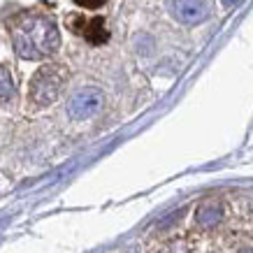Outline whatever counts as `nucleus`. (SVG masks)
Returning a JSON list of instances; mask_svg holds the SVG:
<instances>
[{"instance_id":"nucleus-1","label":"nucleus","mask_w":253,"mask_h":253,"mask_svg":"<svg viewBox=\"0 0 253 253\" xmlns=\"http://www.w3.org/2000/svg\"><path fill=\"white\" fill-rule=\"evenodd\" d=\"M14 51L26 61H40L51 56L61 44V33L49 16L28 14L12 26Z\"/></svg>"},{"instance_id":"nucleus-2","label":"nucleus","mask_w":253,"mask_h":253,"mask_svg":"<svg viewBox=\"0 0 253 253\" xmlns=\"http://www.w3.org/2000/svg\"><path fill=\"white\" fill-rule=\"evenodd\" d=\"M65 77H68V72L61 65H44V68H40L31 82V100L35 105H40V107L51 105L58 98V93H61L63 84H65Z\"/></svg>"},{"instance_id":"nucleus-3","label":"nucleus","mask_w":253,"mask_h":253,"mask_svg":"<svg viewBox=\"0 0 253 253\" xmlns=\"http://www.w3.org/2000/svg\"><path fill=\"white\" fill-rule=\"evenodd\" d=\"M102 102H105L102 91H98V88H82V91H77L70 98L68 114L75 121H84V119H91L93 114H98L102 109Z\"/></svg>"},{"instance_id":"nucleus-4","label":"nucleus","mask_w":253,"mask_h":253,"mask_svg":"<svg viewBox=\"0 0 253 253\" xmlns=\"http://www.w3.org/2000/svg\"><path fill=\"white\" fill-rule=\"evenodd\" d=\"M169 9H172V16L176 21L186 23V26L202 23L209 14L207 0H172Z\"/></svg>"},{"instance_id":"nucleus-5","label":"nucleus","mask_w":253,"mask_h":253,"mask_svg":"<svg viewBox=\"0 0 253 253\" xmlns=\"http://www.w3.org/2000/svg\"><path fill=\"white\" fill-rule=\"evenodd\" d=\"M70 26H72V31L79 33V35H84L91 44H102V42H107L109 40V33L105 28V19H82V16H72L70 19Z\"/></svg>"},{"instance_id":"nucleus-6","label":"nucleus","mask_w":253,"mask_h":253,"mask_svg":"<svg viewBox=\"0 0 253 253\" xmlns=\"http://www.w3.org/2000/svg\"><path fill=\"white\" fill-rule=\"evenodd\" d=\"M221 216H223V209L218 207V205H214V202H207L205 207H200L198 223L202 228H214L216 223L221 221Z\"/></svg>"},{"instance_id":"nucleus-7","label":"nucleus","mask_w":253,"mask_h":253,"mask_svg":"<svg viewBox=\"0 0 253 253\" xmlns=\"http://www.w3.org/2000/svg\"><path fill=\"white\" fill-rule=\"evenodd\" d=\"M12 95H14V84H12V77H9L7 68H0V102L12 100Z\"/></svg>"},{"instance_id":"nucleus-8","label":"nucleus","mask_w":253,"mask_h":253,"mask_svg":"<svg viewBox=\"0 0 253 253\" xmlns=\"http://www.w3.org/2000/svg\"><path fill=\"white\" fill-rule=\"evenodd\" d=\"M79 7H88V9H95V7H100V5H105L107 0H75Z\"/></svg>"},{"instance_id":"nucleus-9","label":"nucleus","mask_w":253,"mask_h":253,"mask_svg":"<svg viewBox=\"0 0 253 253\" xmlns=\"http://www.w3.org/2000/svg\"><path fill=\"white\" fill-rule=\"evenodd\" d=\"M239 0H223V5H225V7H232V5H237Z\"/></svg>"},{"instance_id":"nucleus-10","label":"nucleus","mask_w":253,"mask_h":253,"mask_svg":"<svg viewBox=\"0 0 253 253\" xmlns=\"http://www.w3.org/2000/svg\"><path fill=\"white\" fill-rule=\"evenodd\" d=\"M126 253H137V251H135V249H128V251H126Z\"/></svg>"}]
</instances>
